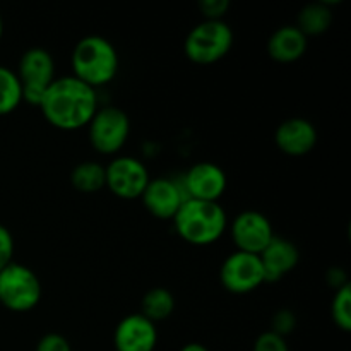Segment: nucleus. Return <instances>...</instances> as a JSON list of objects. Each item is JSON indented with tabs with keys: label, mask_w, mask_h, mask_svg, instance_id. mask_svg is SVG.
Wrapping results in <instances>:
<instances>
[{
	"label": "nucleus",
	"mask_w": 351,
	"mask_h": 351,
	"mask_svg": "<svg viewBox=\"0 0 351 351\" xmlns=\"http://www.w3.org/2000/svg\"><path fill=\"white\" fill-rule=\"evenodd\" d=\"M40 110L55 129H82L88 127L98 110L96 89L89 88L74 75L53 79L45 93Z\"/></svg>",
	"instance_id": "1"
},
{
	"label": "nucleus",
	"mask_w": 351,
	"mask_h": 351,
	"mask_svg": "<svg viewBox=\"0 0 351 351\" xmlns=\"http://www.w3.org/2000/svg\"><path fill=\"white\" fill-rule=\"evenodd\" d=\"M71 64L74 77L93 89L112 82L120 67L117 48L99 34H89L75 43Z\"/></svg>",
	"instance_id": "2"
},
{
	"label": "nucleus",
	"mask_w": 351,
	"mask_h": 351,
	"mask_svg": "<svg viewBox=\"0 0 351 351\" xmlns=\"http://www.w3.org/2000/svg\"><path fill=\"white\" fill-rule=\"evenodd\" d=\"M175 232L192 245H209L223 237L228 226L226 213L218 202L187 199L173 218Z\"/></svg>",
	"instance_id": "3"
},
{
	"label": "nucleus",
	"mask_w": 351,
	"mask_h": 351,
	"mask_svg": "<svg viewBox=\"0 0 351 351\" xmlns=\"http://www.w3.org/2000/svg\"><path fill=\"white\" fill-rule=\"evenodd\" d=\"M233 47V31L225 21L195 24L184 41L185 57L197 65H211L225 58Z\"/></svg>",
	"instance_id": "4"
},
{
	"label": "nucleus",
	"mask_w": 351,
	"mask_h": 351,
	"mask_svg": "<svg viewBox=\"0 0 351 351\" xmlns=\"http://www.w3.org/2000/svg\"><path fill=\"white\" fill-rule=\"evenodd\" d=\"M41 283L33 269L10 263L0 271V304L12 312H29L40 304Z\"/></svg>",
	"instance_id": "5"
},
{
	"label": "nucleus",
	"mask_w": 351,
	"mask_h": 351,
	"mask_svg": "<svg viewBox=\"0 0 351 351\" xmlns=\"http://www.w3.org/2000/svg\"><path fill=\"white\" fill-rule=\"evenodd\" d=\"M89 143L98 153L115 154L125 146L130 134V120L119 106H103L96 110L88 123Z\"/></svg>",
	"instance_id": "6"
},
{
	"label": "nucleus",
	"mask_w": 351,
	"mask_h": 351,
	"mask_svg": "<svg viewBox=\"0 0 351 351\" xmlns=\"http://www.w3.org/2000/svg\"><path fill=\"white\" fill-rule=\"evenodd\" d=\"M219 281L223 288L233 295H247L266 283L259 256L247 252L230 254L219 269Z\"/></svg>",
	"instance_id": "7"
},
{
	"label": "nucleus",
	"mask_w": 351,
	"mask_h": 351,
	"mask_svg": "<svg viewBox=\"0 0 351 351\" xmlns=\"http://www.w3.org/2000/svg\"><path fill=\"white\" fill-rule=\"evenodd\" d=\"M106 189L120 199H137L149 184L146 165L132 156H119L105 167Z\"/></svg>",
	"instance_id": "8"
},
{
	"label": "nucleus",
	"mask_w": 351,
	"mask_h": 351,
	"mask_svg": "<svg viewBox=\"0 0 351 351\" xmlns=\"http://www.w3.org/2000/svg\"><path fill=\"white\" fill-rule=\"evenodd\" d=\"M237 250L259 256L274 239V230L267 216L259 211H243L235 216L230 226Z\"/></svg>",
	"instance_id": "9"
},
{
	"label": "nucleus",
	"mask_w": 351,
	"mask_h": 351,
	"mask_svg": "<svg viewBox=\"0 0 351 351\" xmlns=\"http://www.w3.org/2000/svg\"><path fill=\"white\" fill-rule=\"evenodd\" d=\"M185 197L195 201L218 202V199L225 194L228 178L221 167L211 161H199L189 168L187 173L182 178Z\"/></svg>",
	"instance_id": "10"
},
{
	"label": "nucleus",
	"mask_w": 351,
	"mask_h": 351,
	"mask_svg": "<svg viewBox=\"0 0 351 351\" xmlns=\"http://www.w3.org/2000/svg\"><path fill=\"white\" fill-rule=\"evenodd\" d=\"M141 199L149 215L158 219H173L184 201H187L180 182L170 178L149 180Z\"/></svg>",
	"instance_id": "11"
},
{
	"label": "nucleus",
	"mask_w": 351,
	"mask_h": 351,
	"mask_svg": "<svg viewBox=\"0 0 351 351\" xmlns=\"http://www.w3.org/2000/svg\"><path fill=\"white\" fill-rule=\"evenodd\" d=\"M158 345L156 324L143 314H130L117 324L113 346L117 351H154Z\"/></svg>",
	"instance_id": "12"
},
{
	"label": "nucleus",
	"mask_w": 351,
	"mask_h": 351,
	"mask_svg": "<svg viewBox=\"0 0 351 351\" xmlns=\"http://www.w3.org/2000/svg\"><path fill=\"white\" fill-rule=\"evenodd\" d=\"M274 143L278 149L288 156H305L317 144V130L311 120L293 117L278 125Z\"/></svg>",
	"instance_id": "13"
},
{
	"label": "nucleus",
	"mask_w": 351,
	"mask_h": 351,
	"mask_svg": "<svg viewBox=\"0 0 351 351\" xmlns=\"http://www.w3.org/2000/svg\"><path fill=\"white\" fill-rule=\"evenodd\" d=\"M266 283H276L298 266L300 252L298 247L288 239L274 237L269 245L259 254Z\"/></svg>",
	"instance_id": "14"
},
{
	"label": "nucleus",
	"mask_w": 351,
	"mask_h": 351,
	"mask_svg": "<svg viewBox=\"0 0 351 351\" xmlns=\"http://www.w3.org/2000/svg\"><path fill=\"white\" fill-rule=\"evenodd\" d=\"M21 86L47 89L55 79V62L45 48H29L23 53L17 67Z\"/></svg>",
	"instance_id": "15"
},
{
	"label": "nucleus",
	"mask_w": 351,
	"mask_h": 351,
	"mask_svg": "<svg viewBox=\"0 0 351 351\" xmlns=\"http://www.w3.org/2000/svg\"><path fill=\"white\" fill-rule=\"evenodd\" d=\"M308 47V38L297 26H281L267 40V53L274 62L291 64L300 60Z\"/></svg>",
	"instance_id": "16"
},
{
	"label": "nucleus",
	"mask_w": 351,
	"mask_h": 351,
	"mask_svg": "<svg viewBox=\"0 0 351 351\" xmlns=\"http://www.w3.org/2000/svg\"><path fill=\"white\" fill-rule=\"evenodd\" d=\"M332 10L328 2L308 3L298 12L297 27L305 36H319L331 27Z\"/></svg>",
	"instance_id": "17"
},
{
	"label": "nucleus",
	"mask_w": 351,
	"mask_h": 351,
	"mask_svg": "<svg viewBox=\"0 0 351 351\" xmlns=\"http://www.w3.org/2000/svg\"><path fill=\"white\" fill-rule=\"evenodd\" d=\"M175 311V297L168 288L156 287L151 288L141 302V312L147 321L153 324L161 321H167Z\"/></svg>",
	"instance_id": "18"
},
{
	"label": "nucleus",
	"mask_w": 351,
	"mask_h": 351,
	"mask_svg": "<svg viewBox=\"0 0 351 351\" xmlns=\"http://www.w3.org/2000/svg\"><path fill=\"white\" fill-rule=\"evenodd\" d=\"M71 184L82 194H96L106 187L105 167L98 161H82L72 170Z\"/></svg>",
	"instance_id": "19"
},
{
	"label": "nucleus",
	"mask_w": 351,
	"mask_h": 351,
	"mask_svg": "<svg viewBox=\"0 0 351 351\" xmlns=\"http://www.w3.org/2000/svg\"><path fill=\"white\" fill-rule=\"evenodd\" d=\"M23 101V88L14 71L0 65V117L12 113Z\"/></svg>",
	"instance_id": "20"
},
{
	"label": "nucleus",
	"mask_w": 351,
	"mask_h": 351,
	"mask_svg": "<svg viewBox=\"0 0 351 351\" xmlns=\"http://www.w3.org/2000/svg\"><path fill=\"white\" fill-rule=\"evenodd\" d=\"M331 315L338 329L348 332L351 329V285L336 290L331 304Z\"/></svg>",
	"instance_id": "21"
},
{
	"label": "nucleus",
	"mask_w": 351,
	"mask_h": 351,
	"mask_svg": "<svg viewBox=\"0 0 351 351\" xmlns=\"http://www.w3.org/2000/svg\"><path fill=\"white\" fill-rule=\"evenodd\" d=\"M252 351H290L287 339L278 336L276 332L266 331L257 336Z\"/></svg>",
	"instance_id": "22"
},
{
	"label": "nucleus",
	"mask_w": 351,
	"mask_h": 351,
	"mask_svg": "<svg viewBox=\"0 0 351 351\" xmlns=\"http://www.w3.org/2000/svg\"><path fill=\"white\" fill-rule=\"evenodd\" d=\"M271 326H273V329H269V331L276 332L278 336L285 338V336H288L295 329V326H297V317H295L293 312L288 311V308H281V311H278L276 314H274Z\"/></svg>",
	"instance_id": "23"
},
{
	"label": "nucleus",
	"mask_w": 351,
	"mask_h": 351,
	"mask_svg": "<svg viewBox=\"0 0 351 351\" xmlns=\"http://www.w3.org/2000/svg\"><path fill=\"white\" fill-rule=\"evenodd\" d=\"M228 9V0H202V2H199V10L208 21H221V17L225 16Z\"/></svg>",
	"instance_id": "24"
},
{
	"label": "nucleus",
	"mask_w": 351,
	"mask_h": 351,
	"mask_svg": "<svg viewBox=\"0 0 351 351\" xmlns=\"http://www.w3.org/2000/svg\"><path fill=\"white\" fill-rule=\"evenodd\" d=\"M34 351H72V348L65 336L58 335V332H48L38 341Z\"/></svg>",
	"instance_id": "25"
},
{
	"label": "nucleus",
	"mask_w": 351,
	"mask_h": 351,
	"mask_svg": "<svg viewBox=\"0 0 351 351\" xmlns=\"http://www.w3.org/2000/svg\"><path fill=\"white\" fill-rule=\"evenodd\" d=\"M14 257V239L9 228L0 225V271L12 263Z\"/></svg>",
	"instance_id": "26"
},
{
	"label": "nucleus",
	"mask_w": 351,
	"mask_h": 351,
	"mask_svg": "<svg viewBox=\"0 0 351 351\" xmlns=\"http://www.w3.org/2000/svg\"><path fill=\"white\" fill-rule=\"evenodd\" d=\"M328 281L336 288V290H339L341 287L348 285V281H346V274L341 267H332L328 274Z\"/></svg>",
	"instance_id": "27"
},
{
	"label": "nucleus",
	"mask_w": 351,
	"mask_h": 351,
	"mask_svg": "<svg viewBox=\"0 0 351 351\" xmlns=\"http://www.w3.org/2000/svg\"><path fill=\"white\" fill-rule=\"evenodd\" d=\"M180 351H209L204 345L201 343H187L185 346H182Z\"/></svg>",
	"instance_id": "28"
},
{
	"label": "nucleus",
	"mask_w": 351,
	"mask_h": 351,
	"mask_svg": "<svg viewBox=\"0 0 351 351\" xmlns=\"http://www.w3.org/2000/svg\"><path fill=\"white\" fill-rule=\"evenodd\" d=\"M3 34V21H2V14H0V40H2Z\"/></svg>",
	"instance_id": "29"
}]
</instances>
